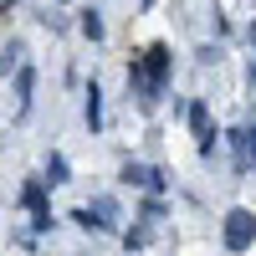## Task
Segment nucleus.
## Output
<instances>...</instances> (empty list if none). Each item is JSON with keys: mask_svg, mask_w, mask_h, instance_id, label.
Segmentation results:
<instances>
[{"mask_svg": "<svg viewBox=\"0 0 256 256\" xmlns=\"http://www.w3.org/2000/svg\"><path fill=\"white\" fill-rule=\"evenodd\" d=\"M10 6H16V0H0V16H6V10H10Z\"/></svg>", "mask_w": 256, "mask_h": 256, "instance_id": "nucleus-13", "label": "nucleus"}, {"mask_svg": "<svg viewBox=\"0 0 256 256\" xmlns=\"http://www.w3.org/2000/svg\"><path fill=\"white\" fill-rule=\"evenodd\" d=\"M31 98H36V72L20 62V67H16V123L31 118Z\"/></svg>", "mask_w": 256, "mask_h": 256, "instance_id": "nucleus-6", "label": "nucleus"}, {"mask_svg": "<svg viewBox=\"0 0 256 256\" xmlns=\"http://www.w3.org/2000/svg\"><path fill=\"white\" fill-rule=\"evenodd\" d=\"M169 46L154 41V46H144V56L128 62V92L138 98V108H159L164 102V88H169Z\"/></svg>", "mask_w": 256, "mask_h": 256, "instance_id": "nucleus-1", "label": "nucleus"}, {"mask_svg": "<svg viewBox=\"0 0 256 256\" xmlns=\"http://www.w3.org/2000/svg\"><path fill=\"white\" fill-rule=\"evenodd\" d=\"M82 118H88V128H92V134L102 128V88H98V82H88V102H82Z\"/></svg>", "mask_w": 256, "mask_h": 256, "instance_id": "nucleus-8", "label": "nucleus"}, {"mask_svg": "<svg viewBox=\"0 0 256 256\" xmlns=\"http://www.w3.org/2000/svg\"><path fill=\"white\" fill-rule=\"evenodd\" d=\"M246 154H251V164H256V128H246Z\"/></svg>", "mask_w": 256, "mask_h": 256, "instance_id": "nucleus-12", "label": "nucleus"}, {"mask_svg": "<svg viewBox=\"0 0 256 256\" xmlns=\"http://www.w3.org/2000/svg\"><path fill=\"white\" fill-rule=\"evenodd\" d=\"M184 123H190V134H195V144H200V159H210V154H216V128H210V108H205V102H184Z\"/></svg>", "mask_w": 256, "mask_h": 256, "instance_id": "nucleus-5", "label": "nucleus"}, {"mask_svg": "<svg viewBox=\"0 0 256 256\" xmlns=\"http://www.w3.org/2000/svg\"><path fill=\"white\" fill-rule=\"evenodd\" d=\"M20 56H26V46H20V41H10V46H6V72L20 67Z\"/></svg>", "mask_w": 256, "mask_h": 256, "instance_id": "nucleus-11", "label": "nucleus"}, {"mask_svg": "<svg viewBox=\"0 0 256 256\" xmlns=\"http://www.w3.org/2000/svg\"><path fill=\"white\" fill-rule=\"evenodd\" d=\"M118 180H123V184H138V190H164V184H169L164 169H148V164H123Z\"/></svg>", "mask_w": 256, "mask_h": 256, "instance_id": "nucleus-7", "label": "nucleus"}, {"mask_svg": "<svg viewBox=\"0 0 256 256\" xmlns=\"http://www.w3.org/2000/svg\"><path fill=\"white\" fill-rule=\"evenodd\" d=\"M72 220H77L82 230H98V236H102V230H118V200H113V195H98L92 205H82Z\"/></svg>", "mask_w": 256, "mask_h": 256, "instance_id": "nucleus-4", "label": "nucleus"}, {"mask_svg": "<svg viewBox=\"0 0 256 256\" xmlns=\"http://www.w3.org/2000/svg\"><path fill=\"white\" fill-rule=\"evenodd\" d=\"M20 210H31V230H41V236H46V230L56 226V216H52V184H46V174L20 184Z\"/></svg>", "mask_w": 256, "mask_h": 256, "instance_id": "nucleus-2", "label": "nucleus"}, {"mask_svg": "<svg viewBox=\"0 0 256 256\" xmlns=\"http://www.w3.org/2000/svg\"><path fill=\"white\" fill-rule=\"evenodd\" d=\"M246 36H251V46H256V26H251V31H246Z\"/></svg>", "mask_w": 256, "mask_h": 256, "instance_id": "nucleus-14", "label": "nucleus"}, {"mask_svg": "<svg viewBox=\"0 0 256 256\" xmlns=\"http://www.w3.org/2000/svg\"><path fill=\"white\" fill-rule=\"evenodd\" d=\"M77 26H82V36H88V41H102V31H108V26H102V10H77Z\"/></svg>", "mask_w": 256, "mask_h": 256, "instance_id": "nucleus-9", "label": "nucleus"}, {"mask_svg": "<svg viewBox=\"0 0 256 256\" xmlns=\"http://www.w3.org/2000/svg\"><path fill=\"white\" fill-rule=\"evenodd\" d=\"M67 180H72V164H67V159H62L56 148H52V154H46V184L56 190V184H67Z\"/></svg>", "mask_w": 256, "mask_h": 256, "instance_id": "nucleus-10", "label": "nucleus"}, {"mask_svg": "<svg viewBox=\"0 0 256 256\" xmlns=\"http://www.w3.org/2000/svg\"><path fill=\"white\" fill-rule=\"evenodd\" d=\"M220 241H226V251H246V246H256V210H246V205L226 210Z\"/></svg>", "mask_w": 256, "mask_h": 256, "instance_id": "nucleus-3", "label": "nucleus"}, {"mask_svg": "<svg viewBox=\"0 0 256 256\" xmlns=\"http://www.w3.org/2000/svg\"><path fill=\"white\" fill-rule=\"evenodd\" d=\"M62 6H67V0H62Z\"/></svg>", "mask_w": 256, "mask_h": 256, "instance_id": "nucleus-15", "label": "nucleus"}]
</instances>
